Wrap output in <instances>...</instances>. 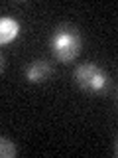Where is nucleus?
Masks as SVG:
<instances>
[{
  "instance_id": "obj_6",
  "label": "nucleus",
  "mask_w": 118,
  "mask_h": 158,
  "mask_svg": "<svg viewBox=\"0 0 118 158\" xmlns=\"http://www.w3.org/2000/svg\"><path fill=\"white\" fill-rule=\"evenodd\" d=\"M114 154L118 156V135H116V140H114Z\"/></svg>"
},
{
  "instance_id": "obj_4",
  "label": "nucleus",
  "mask_w": 118,
  "mask_h": 158,
  "mask_svg": "<svg viewBox=\"0 0 118 158\" xmlns=\"http://www.w3.org/2000/svg\"><path fill=\"white\" fill-rule=\"evenodd\" d=\"M18 34H20V24L16 20L8 18V16L0 18V42L8 44V42H12Z\"/></svg>"
},
{
  "instance_id": "obj_2",
  "label": "nucleus",
  "mask_w": 118,
  "mask_h": 158,
  "mask_svg": "<svg viewBox=\"0 0 118 158\" xmlns=\"http://www.w3.org/2000/svg\"><path fill=\"white\" fill-rule=\"evenodd\" d=\"M73 79L83 91L87 93H100L106 91L110 85V77L100 65H96L95 61H87L75 67L73 71Z\"/></svg>"
},
{
  "instance_id": "obj_3",
  "label": "nucleus",
  "mask_w": 118,
  "mask_h": 158,
  "mask_svg": "<svg viewBox=\"0 0 118 158\" xmlns=\"http://www.w3.org/2000/svg\"><path fill=\"white\" fill-rule=\"evenodd\" d=\"M51 71H53V67L49 61H45V59H33V61H30L26 65L24 75H26L30 83H43L51 75Z\"/></svg>"
},
{
  "instance_id": "obj_1",
  "label": "nucleus",
  "mask_w": 118,
  "mask_h": 158,
  "mask_svg": "<svg viewBox=\"0 0 118 158\" xmlns=\"http://www.w3.org/2000/svg\"><path fill=\"white\" fill-rule=\"evenodd\" d=\"M49 48H51V53L57 61L61 63L75 61L83 48V36L79 32V28L73 26V24L67 22L59 24L49 38Z\"/></svg>"
},
{
  "instance_id": "obj_5",
  "label": "nucleus",
  "mask_w": 118,
  "mask_h": 158,
  "mask_svg": "<svg viewBox=\"0 0 118 158\" xmlns=\"http://www.w3.org/2000/svg\"><path fill=\"white\" fill-rule=\"evenodd\" d=\"M0 156L2 158H14L16 156V144L6 136L0 138Z\"/></svg>"
}]
</instances>
